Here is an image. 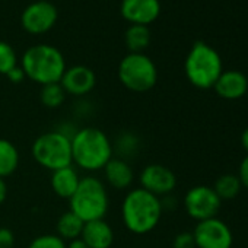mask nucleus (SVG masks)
I'll return each mask as SVG.
<instances>
[{"label": "nucleus", "mask_w": 248, "mask_h": 248, "mask_svg": "<svg viewBox=\"0 0 248 248\" xmlns=\"http://www.w3.org/2000/svg\"><path fill=\"white\" fill-rule=\"evenodd\" d=\"M162 212L161 199L143 188L130 190L121 204L123 223L135 235L152 232L158 226Z\"/></svg>", "instance_id": "obj_1"}, {"label": "nucleus", "mask_w": 248, "mask_h": 248, "mask_svg": "<svg viewBox=\"0 0 248 248\" xmlns=\"http://www.w3.org/2000/svg\"><path fill=\"white\" fill-rule=\"evenodd\" d=\"M72 164L83 171H99L112 159V145L108 136L96 127H83L73 133Z\"/></svg>", "instance_id": "obj_2"}, {"label": "nucleus", "mask_w": 248, "mask_h": 248, "mask_svg": "<svg viewBox=\"0 0 248 248\" xmlns=\"http://www.w3.org/2000/svg\"><path fill=\"white\" fill-rule=\"evenodd\" d=\"M25 76L41 86L59 83L66 72V60L59 48L47 44L30 47L21 60Z\"/></svg>", "instance_id": "obj_3"}, {"label": "nucleus", "mask_w": 248, "mask_h": 248, "mask_svg": "<svg viewBox=\"0 0 248 248\" xmlns=\"http://www.w3.org/2000/svg\"><path fill=\"white\" fill-rule=\"evenodd\" d=\"M184 72L193 86L199 89H210L223 72L222 59L213 47L203 41H197L187 54Z\"/></svg>", "instance_id": "obj_4"}, {"label": "nucleus", "mask_w": 248, "mask_h": 248, "mask_svg": "<svg viewBox=\"0 0 248 248\" xmlns=\"http://www.w3.org/2000/svg\"><path fill=\"white\" fill-rule=\"evenodd\" d=\"M70 210L83 222L104 219L108 212L109 200L104 183L96 177L80 178L79 187L69 200Z\"/></svg>", "instance_id": "obj_5"}, {"label": "nucleus", "mask_w": 248, "mask_h": 248, "mask_svg": "<svg viewBox=\"0 0 248 248\" xmlns=\"http://www.w3.org/2000/svg\"><path fill=\"white\" fill-rule=\"evenodd\" d=\"M32 158L46 170L57 171L72 165L70 138L60 130H53L38 136L31 148Z\"/></svg>", "instance_id": "obj_6"}, {"label": "nucleus", "mask_w": 248, "mask_h": 248, "mask_svg": "<svg viewBox=\"0 0 248 248\" xmlns=\"http://www.w3.org/2000/svg\"><path fill=\"white\" fill-rule=\"evenodd\" d=\"M118 79L132 92H148L158 82V69L146 54L129 53L120 62Z\"/></svg>", "instance_id": "obj_7"}, {"label": "nucleus", "mask_w": 248, "mask_h": 248, "mask_svg": "<svg viewBox=\"0 0 248 248\" xmlns=\"http://www.w3.org/2000/svg\"><path fill=\"white\" fill-rule=\"evenodd\" d=\"M220 204L222 200L217 197L215 190L207 186H196L184 196V209L187 215L197 222L216 217Z\"/></svg>", "instance_id": "obj_8"}, {"label": "nucleus", "mask_w": 248, "mask_h": 248, "mask_svg": "<svg viewBox=\"0 0 248 248\" xmlns=\"http://www.w3.org/2000/svg\"><path fill=\"white\" fill-rule=\"evenodd\" d=\"M193 236L196 248H231L233 242L231 228L217 217L197 222Z\"/></svg>", "instance_id": "obj_9"}, {"label": "nucleus", "mask_w": 248, "mask_h": 248, "mask_svg": "<svg viewBox=\"0 0 248 248\" xmlns=\"http://www.w3.org/2000/svg\"><path fill=\"white\" fill-rule=\"evenodd\" d=\"M57 8L47 2V0H37L25 8L21 16L22 28L32 34V35H41L48 32L57 22Z\"/></svg>", "instance_id": "obj_10"}, {"label": "nucleus", "mask_w": 248, "mask_h": 248, "mask_svg": "<svg viewBox=\"0 0 248 248\" xmlns=\"http://www.w3.org/2000/svg\"><path fill=\"white\" fill-rule=\"evenodd\" d=\"M139 183L142 186L140 188L159 197V196H168L175 190L177 177L165 165L151 164L142 170L139 175Z\"/></svg>", "instance_id": "obj_11"}, {"label": "nucleus", "mask_w": 248, "mask_h": 248, "mask_svg": "<svg viewBox=\"0 0 248 248\" xmlns=\"http://www.w3.org/2000/svg\"><path fill=\"white\" fill-rule=\"evenodd\" d=\"M121 16L132 25H145L155 22L161 14L159 0H123Z\"/></svg>", "instance_id": "obj_12"}, {"label": "nucleus", "mask_w": 248, "mask_h": 248, "mask_svg": "<svg viewBox=\"0 0 248 248\" xmlns=\"http://www.w3.org/2000/svg\"><path fill=\"white\" fill-rule=\"evenodd\" d=\"M60 85L63 86L66 95L83 96L89 93L96 85V76L92 69L78 64L70 69H66Z\"/></svg>", "instance_id": "obj_13"}, {"label": "nucleus", "mask_w": 248, "mask_h": 248, "mask_svg": "<svg viewBox=\"0 0 248 248\" xmlns=\"http://www.w3.org/2000/svg\"><path fill=\"white\" fill-rule=\"evenodd\" d=\"M213 88L220 98L228 101H235L247 93L248 79L244 73L238 70H226L220 73Z\"/></svg>", "instance_id": "obj_14"}, {"label": "nucleus", "mask_w": 248, "mask_h": 248, "mask_svg": "<svg viewBox=\"0 0 248 248\" xmlns=\"http://www.w3.org/2000/svg\"><path fill=\"white\" fill-rule=\"evenodd\" d=\"M80 238L89 248H111L114 242V231L104 219L85 222Z\"/></svg>", "instance_id": "obj_15"}, {"label": "nucleus", "mask_w": 248, "mask_h": 248, "mask_svg": "<svg viewBox=\"0 0 248 248\" xmlns=\"http://www.w3.org/2000/svg\"><path fill=\"white\" fill-rule=\"evenodd\" d=\"M104 174L107 183L115 190H126L132 186L135 174L127 161L121 158H112L105 167Z\"/></svg>", "instance_id": "obj_16"}, {"label": "nucleus", "mask_w": 248, "mask_h": 248, "mask_svg": "<svg viewBox=\"0 0 248 248\" xmlns=\"http://www.w3.org/2000/svg\"><path fill=\"white\" fill-rule=\"evenodd\" d=\"M79 183H80V177L72 165L57 170V171H53L51 180H50L54 194L64 200H70V197L78 190Z\"/></svg>", "instance_id": "obj_17"}, {"label": "nucleus", "mask_w": 248, "mask_h": 248, "mask_svg": "<svg viewBox=\"0 0 248 248\" xmlns=\"http://www.w3.org/2000/svg\"><path fill=\"white\" fill-rule=\"evenodd\" d=\"M83 225H85V222L78 215H75L72 210H67L57 219L56 231L62 239L73 241V239L80 238L82 231H83Z\"/></svg>", "instance_id": "obj_18"}, {"label": "nucleus", "mask_w": 248, "mask_h": 248, "mask_svg": "<svg viewBox=\"0 0 248 248\" xmlns=\"http://www.w3.org/2000/svg\"><path fill=\"white\" fill-rule=\"evenodd\" d=\"M19 167V152L16 146L8 140L0 139V178L12 175Z\"/></svg>", "instance_id": "obj_19"}, {"label": "nucleus", "mask_w": 248, "mask_h": 248, "mask_svg": "<svg viewBox=\"0 0 248 248\" xmlns=\"http://www.w3.org/2000/svg\"><path fill=\"white\" fill-rule=\"evenodd\" d=\"M124 41L130 53H143L151 43V31L145 25H130L124 35Z\"/></svg>", "instance_id": "obj_20"}, {"label": "nucleus", "mask_w": 248, "mask_h": 248, "mask_svg": "<svg viewBox=\"0 0 248 248\" xmlns=\"http://www.w3.org/2000/svg\"><path fill=\"white\" fill-rule=\"evenodd\" d=\"M212 188L215 190V193L217 194L220 200H232L239 194L242 186H241L238 175L223 174L215 181V186Z\"/></svg>", "instance_id": "obj_21"}, {"label": "nucleus", "mask_w": 248, "mask_h": 248, "mask_svg": "<svg viewBox=\"0 0 248 248\" xmlns=\"http://www.w3.org/2000/svg\"><path fill=\"white\" fill-rule=\"evenodd\" d=\"M41 102L44 107L47 108H57L60 107L64 99H66V92L63 89V86L59 83H50V85H44L41 89Z\"/></svg>", "instance_id": "obj_22"}, {"label": "nucleus", "mask_w": 248, "mask_h": 248, "mask_svg": "<svg viewBox=\"0 0 248 248\" xmlns=\"http://www.w3.org/2000/svg\"><path fill=\"white\" fill-rule=\"evenodd\" d=\"M16 66L18 57L14 47L6 41H0V75H8Z\"/></svg>", "instance_id": "obj_23"}, {"label": "nucleus", "mask_w": 248, "mask_h": 248, "mask_svg": "<svg viewBox=\"0 0 248 248\" xmlns=\"http://www.w3.org/2000/svg\"><path fill=\"white\" fill-rule=\"evenodd\" d=\"M28 248H66V241L57 233H44L34 238Z\"/></svg>", "instance_id": "obj_24"}, {"label": "nucleus", "mask_w": 248, "mask_h": 248, "mask_svg": "<svg viewBox=\"0 0 248 248\" xmlns=\"http://www.w3.org/2000/svg\"><path fill=\"white\" fill-rule=\"evenodd\" d=\"M172 247L174 248H196V242H194V236L193 232H180L174 241H172Z\"/></svg>", "instance_id": "obj_25"}, {"label": "nucleus", "mask_w": 248, "mask_h": 248, "mask_svg": "<svg viewBox=\"0 0 248 248\" xmlns=\"http://www.w3.org/2000/svg\"><path fill=\"white\" fill-rule=\"evenodd\" d=\"M15 235L9 228H0V248H14Z\"/></svg>", "instance_id": "obj_26"}, {"label": "nucleus", "mask_w": 248, "mask_h": 248, "mask_svg": "<svg viewBox=\"0 0 248 248\" xmlns=\"http://www.w3.org/2000/svg\"><path fill=\"white\" fill-rule=\"evenodd\" d=\"M118 145H120V149L124 151V152H133L135 146L138 145V139H135V136H132V135H124V136L120 138Z\"/></svg>", "instance_id": "obj_27"}, {"label": "nucleus", "mask_w": 248, "mask_h": 248, "mask_svg": "<svg viewBox=\"0 0 248 248\" xmlns=\"http://www.w3.org/2000/svg\"><path fill=\"white\" fill-rule=\"evenodd\" d=\"M238 178L241 181V186L248 190V154L247 156L241 161L239 170H238Z\"/></svg>", "instance_id": "obj_28"}, {"label": "nucleus", "mask_w": 248, "mask_h": 248, "mask_svg": "<svg viewBox=\"0 0 248 248\" xmlns=\"http://www.w3.org/2000/svg\"><path fill=\"white\" fill-rule=\"evenodd\" d=\"M6 78L12 82V83H21L27 76H25V72H24V69L21 67V66H16V67H14L8 75H6Z\"/></svg>", "instance_id": "obj_29"}, {"label": "nucleus", "mask_w": 248, "mask_h": 248, "mask_svg": "<svg viewBox=\"0 0 248 248\" xmlns=\"http://www.w3.org/2000/svg\"><path fill=\"white\" fill-rule=\"evenodd\" d=\"M6 197H8V186L3 178H0V206L5 203Z\"/></svg>", "instance_id": "obj_30"}, {"label": "nucleus", "mask_w": 248, "mask_h": 248, "mask_svg": "<svg viewBox=\"0 0 248 248\" xmlns=\"http://www.w3.org/2000/svg\"><path fill=\"white\" fill-rule=\"evenodd\" d=\"M66 248H89L82 238H78V239H73V241H69L66 244Z\"/></svg>", "instance_id": "obj_31"}, {"label": "nucleus", "mask_w": 248, "mask_h": 248, "mask_svg": "<svg viewBox=\"0 0 248 248\" xmlns=\"http://www.w3.org/2000/svg\"><path fill=\"white\" fill-rule=\"evenodd\" d=\"M241 145H242V148H244V151L248 154V127L242 132V135H241Z\"/></svg>", "instance_id": "obj_32"}]
</instances>
